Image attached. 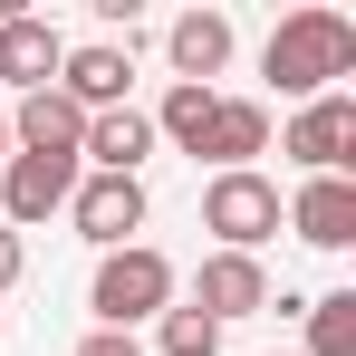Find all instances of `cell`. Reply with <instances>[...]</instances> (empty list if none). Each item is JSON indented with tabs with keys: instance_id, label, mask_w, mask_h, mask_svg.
Masks as SVG:
<instances>
[{
	"instance_id": "7c38bea8",
	"label": "cell",
	"mask_w": 356,
	"mask_h": 356,
	"mask_svg": "<svg viewBox=\"0 0 356 356\" xmlns=\"http://www.w3.org/2000/svg\"><path fill=\"white\" fill-rule=\"evenodd\" d=\"M77 145H87V116L67 106L58 87H39V97L10 106V154H67L77 164Z\"/></svg>"
},
{
	"instance_id": "4fadbf2b",
	"label": "cell",
	"mask_w": 356,
	"mask_h": 356,
	"mask_svg": "<svg viewBox=\"0 0 356 356\" xmlns=\"http://www.w3.org/2000/svg\"><path fill=\"white\" fill-rule=\"evenodd\" d=\"M145 154H154V116H135V106L87 116V145H77L87 174H145Z\"/></svg>"
},
{
	"instance_id": "30bf717a",
	"label": "cell",
	"mask_w": 356,
	"mask_h": 356,
	"mask_svg": "<svg viewBox=\"0 0 356 356\" xmlns=\"http://www.w3.org/2000/svg\"><path fill=\"white\" fill-rule=\"evenodd\" d=\"M289 232L308 241V250H347L356 241V183L347 174H308L289 193Z\"/></svg>"
},
{
	"instance_id": "ba28073f",
	"label": "cell",
	"mask_w": 356,
	"mask_h": 356,
	"mask_svg": "<svg viewBox=\"0 0 356 356\" xmlns=\"http://www.w3.org/2000/svg\"><path fill=\"white\" fill-rule=\"evenodd\" d=\"M125 87H135V49H116V39H87V49H67V58H58V97L77 106V116L125 106Z\"/></svg>"
},
{
	"instance_id": "8992f818",
	"label": "cell",
	"mask_w": 356,
	"mask_h": 356,
	"mask_svg": "<svg viewBox=\"0 0 356 356\" xmlns=\"http://www.w3.org/2000/svg\"><path fill=\"white\" fill-rule=\"evenodd\" d=\"M77 174H87V164H67V154H10V164H0V222H10V232H29V222L67 212Z\"/></svg>"
},
{
	"instance_id": "8fae6325",
	"label": "cell",
	"mask_w": 356,
	"mask_h": 356,
	"mask_svg": "<svg viewBox=\"0 0 356 356\" xmlns=\"http://www.w3.org/2000/svg\"><path fill=\"white\" fill-rule=\"evenodd\" d=\"M164 49H174V87H212L232 67V10H183L164 29Z\"/></svg>"
},
{
	"instance_id": "9a60e30c",
	"label": "cell",
	"mask_w": 356,
	"mask_h": 356,
	"mask_svg": "<svg viewBox=\"0 0 356 356\" xmlns=\"http://www.w3.org/2000/svg\"><path fill=\"white\" fill-rule=\"evenodd\" d=\"M212 87H164V106H154V145H183V154H202V135H212Z\"/></svg>"
},
{
	"instance_id": "ffe728a7",
	"label": "cell",
	"mask_w": 356,
	"mask_h": 356,
	"mask_svg": "<svg viewBox=\"0 0 356 356\" xmlns=\"http://www.w3.org/2000/svg\"><path fill=\"white\" fill-rule=\"evenodd\" d=\"M0 164H10V116H0Z\"/></svg>"
},
{
	"instance_id": "6da1fadb",
	"label": "cell",
	"mask_w": 356,
	"mask_h": 356,
	"mask_svg": "<svg viewBox=\"0 0 356 356\" xmlns=\"http://www.w3.org/2000/svg\"><path fill=\"white\" fill-rule=\"evenodd\" d=\"M356 67V19L347 10H289L280 29H270V49H260V77L280 87V97H327L337 77Z\"/></svg>"
},
{
	"instance_id": "2e32d148",
	"label": "cell",
	"mask_w": 356,
	"mask_h": 356,
	"mask_svg": "<svg viewBox=\"0 0 356 356\" xmlns=\"http://www.w3.org/2000/svg\"><path fill=\"white\" fill-rule=\"evenodd\" d=\"M298 318H308V356H356V289L308 298Z\"/></svg>"
},
{
	"instance_id": "5bb4252c",
	"label": "cell",
	"mask_w": 356,
	"mask_h": 356,
	"mask_svg": "<svg viewBox=\"0 0 356 356\" xmlns=\"http://www.w3.org/2000/svg\"><path fill=\"white\" fill-rule=\"evenodd\" d=\"M202 154H212L222 174H241L250 154H270V106H260V97H222V106H212V135H202Z\"/></svg>"
},
{
	"instance_id": "9c48e42d",
	"label": "cell",
	"mask_w": 356,
	"mask_h": 356,
	"mask_svg": "<svg viewBox=\"0 0 356 356\" xmlns=\"http://www.w3.org/2000/svg\"><path fill=\"white\" fill-rule=\"evenodd\" d=\"M58 58H67V39L39 10H10V19H0V87L39 97V87H58Z\"/></svg>"
},
{
	"instance_id": "52a82bcc",
	"label": "cell",
	"mask_w": 356,
	"mask_h": 356,
	"mask_svg": "<svg viewBox=\"0 0 356 356\" xmlns=\"http://www.w3.org/2000/svg\"><path fill=\"white\" fill-rule=\"evenodd\" d=\"M193 308H202L212 327H232V318H260V308H270V270H260L250 250H212V260L193 270Z\"/></svg>"
},
{
	"instance_id": "3957f363",
	"label": "cell",
	"mask_w": 356,
	"mask_h": 356,
	"mask_svg": "<svg viewBox=\"0 0 356 356\" xmlns=\"http://www.w3.org/2000/svg\"><path fill=\"white\" fill-rule=\"evenodd\" d=\"M202 232L222 241V250H250V260H260V241L280 232V183L260 174V164L212 174V183H202Z\"/></svg>"
},
{
	"instance_id": "5b68a950",
	"label": "cell",
	"mask_w": 356,
	"mask_h": 356,
	"mask_svg": "<svg viewBox=\"0 0 356 356\" xmlns=\"http://www.w3.org/2000/svg\"><path fill=\"white\" fill-rule=\"evenodd\" d=\"M67 222L97 241V250H125V241L145 232V174H77Z\"/></svg>"
},
{
	"instance_id": "7a4b0ae2",
	"label": "cell",
	"mask_w": 356,
	"mask_h": 356,
	"mask_svg": "<svg viewBox=\"0 0 356 356\" xmlns=\"http://www.w3.org/2000/svg\"><path fill=\"white\" fill-rule=\"evenodd\" d=\"M87 308H97V327H145V318H164L174 308V260L164 250H145V241H125L97 260V280H87Z\"/></svg>"
},
{
	"instance_id": "d6986e66",
	"label": "cell",
	"mask_w": 356,
	"mask_h": 356,
	"mask_svg": "<svg viewBox=\"0 0 356 356\" xmlns=\"http://www.w3.org/2000/svg\"><path fill=\"white\" fill-rule=\"evenodd\" d=\"M19 270H29V241H19V232H10V222H0V289H10Z\"/></svg>"
},
{
	"instance_id": "e0dca14e",
	"label": "cell",
	"mask_w": 356,
	"mask_h": 356,
	"mask_svg": "<svg viewBox=\"0 0 356 356\" xmlns=\"http://www.w3.org/2000/svg\"><path fill=\"white\" fill-rule=\"evenodd\" d=\"M154 356H222V327L202 308H164L154 318Z\"/></svg>"
},
{
	"instance_id": "ac0fdd59",
	"label": "cell",
	"mask_w": 356,
	"mask_h": 356,
	"mask_svg": "<svg viewBox=\"0 0 356 356\" xmlns=\"http://www.w3.org/2000/svg\"><path fill=\"white\" fill-rule=\"evenodd\" d=\"M77 356H145V347H135L125 327H87V337H77Z\"/></svg>"
},
{
	"instance_id": "277c9868",
	"label": "cell",
	"mask_w": 356,
	"mask_h": 356,
	"mask_svg": "<svg viewBox=\"0 0 356 356\" xmlns=\"http://www.w3.org/2000/svg\"><path fill=\"white\" fill-rule=\"evenodd\" d=\"M280 154H289L298 174H347L356 164V97L347 87H327V97H308L280 135Z\"/></svg>"
}]
</instances>
